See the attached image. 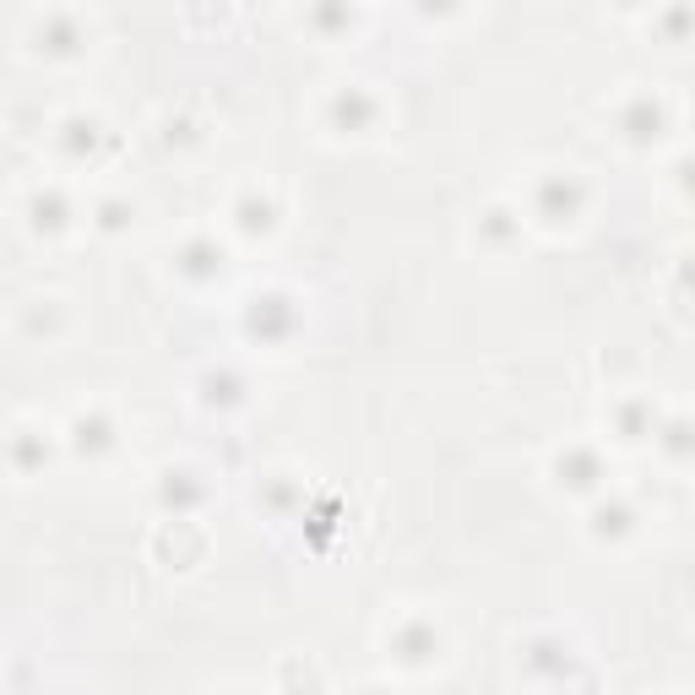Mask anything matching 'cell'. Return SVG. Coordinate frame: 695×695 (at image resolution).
Wrapping results in <instances>:
<instances>
[]
</instances>
